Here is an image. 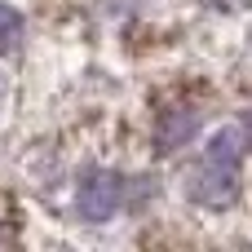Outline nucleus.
I'll return each instance as SVG.
<instances>
[{
	"label": "nucleus",
	"instance_id": "nucleus-1",
	"mask_svg": "<svg viewBox=\"0 0 252 252\" xmlns=\"http://www.w3.org/2000/svg\"><path fill=\"white\" fill-rule=\"evenodd\" d=\"M186 195L204 208H230L235 204V195H239V133L226 128L204 146Z\"/></svg>",
	"mask_w": 252,
	"mask_h": 252
},
{
	"label": "nucleus",
	"instance_id": "nucleus-2",
	"mask_svg": "<svg viewBox=\"0 0 252 252\" xmlns=\"http://www.w3.org/2000/svg\"><path fill=\"white\" fill-rule=\"evenodd\" d=\"M115 204H120V177H111V173H93L75 190V213L84 221H106L115 213Z\"/></svg>",
	"mask_w": 252,
	"mask_h": 252
},
{
	"label": "nucleus",
	"instance_id": "nucleus-3",
	"mask_svg": "<svg viewBox=\"0 0 252 252\" xmlns=\"http://www.w3.org/2000/svg\"><path fill=\"white\" fill-rule=\"evenodd\" d=\"M195 133H199V111H195V106H168V111L159 115V124H155L159 151H177V146H186Z\"/></svg>",
	"mask_w": 252,
	"mask_h": 252
},
{
	"label": "nucleus",
	"instance_id": "nucleus-4",
	"mask_svg": "<svg viewBox=\"0 0 252 252\" xmlns=\"http://www.w3.org/2000/svg\"><path fill=\"white\" fill-rule=\"evenodd\" d=\"M18 35H22V13L9 9V4H0V53H9L18 44Z\"/></svg>",
	"mask_w": 252,
	"mask_h": 252
},
{
	"label": "nucleus",
	"instance_id": "nucleus-5",
	"mask_svg": "<svg viewBox=\"0 0 252 252\" xmlns=\"http://www.w3.org/2000/svg\"><path fill=\"white\" fill-rule=\"evenodd\" d=\"M244 137H248V146H252V115H248V124H244Z\"/></svg>",
	"mask_w": 252,
	"mask_h": 252
}]
</instances>
